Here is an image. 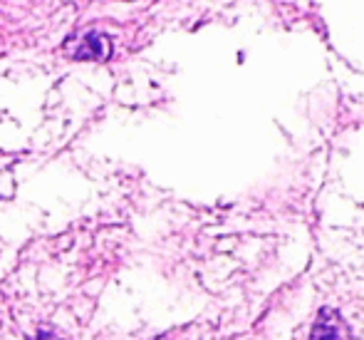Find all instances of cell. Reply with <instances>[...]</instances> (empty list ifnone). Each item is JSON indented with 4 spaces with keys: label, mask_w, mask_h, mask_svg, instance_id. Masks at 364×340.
Masks as SVG:
<instances>
[{
    "label": "cell",
    "mask_w": 364,
    "mask_h": 340,
    "mask_svg": "<svg viewBox=\"0 0 364 340\" xmlns=\"http://www.w3.org/2000/svg\"><path fill=\"white\" fill-rule=\"evenodd\" d=\"M350 338V328L345 326V321L340 318L337 311H320L315 321V328H312V336L310 340H347Z\"/></svg>",
    "instance_id": "obj_1"
},
{
    "label": "cell",
    "mask_w": 364,
    "mask_h": 340,
    "mask_svg": "<svg viewBox=\"0 0 364 340\" xmlns=\"http://www.w3.org/2000/svg\"><path fill=\"white\" fill-rule=\"evenodd\" d=\"M67 50H70V55L77 60H107L109 40L99 33H87L79 38V43H70Z\"/></svg>",
    "instance_id": "obj_2"
}]
</instances>
